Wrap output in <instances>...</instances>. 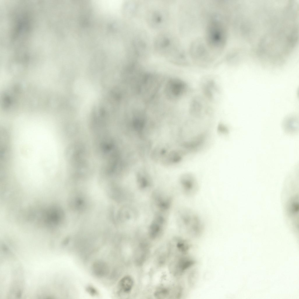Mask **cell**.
I'll return each mask as SVG.
<instances>
[{
    "label": "cell",
    "mask_w": 299,
    "mask_h": 299,
    "mask_svg": "<svg viewBox=\"0 0 299 299\" xmlns=\"http://www.w3.org/2000/svg\"><path fill=\"white\" fill-rule=\"evenodd\" d=\"M181 227L187 234L198 236L202 232L204 223L200 217L194 211L188 209L183 210L180 215Z\"/></svg>",
    "instance_id": "obj_1"
},
{
    "label": "cell",
    "mask_w": 299,
    "mask_h": 299,
    "mask_svg": "<svg viewBox=\"0 0 299 299\" xmlns=\"http://www.w3.org/2000/svg\"><path fill=\"white\" fill-rule=\"evenodd\" d=\"M176 39L169 33H161L155 38L154 49L161 55H171L177 49Z\"/></svg>",
    "instance_id": "obj_2"
},
{
    "label": "cell",
    "mask_w": 299,
    "mask_h": 299,
    "mask_svg": "<svg viewBox=\"0 0 299 299\" xmlns=\"http://www.w3.org/2000/svg\"><path fill=\"white\" fill-rule=\"evenodd\" d=\"M154 9L149 12L147 17V21L152 28H161L165 26L167 20L166 11L161 9Z\"/></svg>",
    "instance_id": "obj_3"
},
{
    "label": "cell",
    "mask_w": 299,
    "mask_h": 299,
    "mask_svg": "<svg viewBox=\"0 0 299 299\" xmlns=\"http://www.w3.org/2000/svg\"><path fill=\"white\" fill-rule=\"evenodd\" d=\"M180 183L184 194L187 196L194 195L198 188L197 181L195 177L192 174H185L181 177Z\"/></svg>",
    "instance_id": "obj_4"
},
{
    "label": "cell",
    "mask_w": 299,
    "mask_h": 299,
    "mask_svg": "<svg viewBox=\"0 0 299 299\" xmlns=\"http://www.w3.org/2000/svg\"><path fill=\"white\" fill-rule=\"evenodd\" d=\"M169 90L174 97H177L182 95L186 92L187 86L184 81L178 79H173L169 83Z\"/></svg>",
    "instance_id": "obj_5"
},
{
    "label": "cell",
    "mask_w": 299,
    "mask_h": 299,
    "mask_svg": "<svg viewBox=\"0 0 299 299\" xmlns=\"http://www.w3.org/2000/svg\"><path fill=\"white\" fill-rule=\"evenodd\" d=\"M133 284L132 278L129 276H126L120 281L118 287L120 291L124 293H128L132 289Z\"/></svg>",
    "instance_id": "obj_6"
},
{
    "label": "cell",
    "mask_w": 299,
    "mask_h": 299,
    "mask_svg": "<svg viewBox=\"0 0 299 299\" xmlns=\"http://www.w3.org/2000/svg\"><path fill=\"white\" fill-rule=\"evenodd\" d=\"M106 265L102 262H97L95 263L93 268L94 274L98 276H104L107 273Z\"/></svg>",
    "instance_id": "obj_7"
},
{
    "label": "cell",
    "mask_w": 299,
    "mask_h": 299,
    "mask_svg": "<svg viewBox=\"0 0 299 299\" xmlns=\"http://www.w3.org/2000/svg\"><path fill=\"white\" fill-rule=\"evenodd\" d=\"M156 221V222H154V223L153 224L150 230V236L153 238H156L159 235L161 230V227L159 224L161 222L160 220V221Z\"/></svg>",
    "instance_id": "obj_8"
},
{
    "label": "cell",
    "mask_w": 299,
    "mask_h": 299,
    "mask_svg": "<svg viewBox=\"0 0 299 299\" xmlns=\"http://www.w3.org/2000/svg\"><path fill=\"white\" fill-rule=\"evenodd\" d=\"M169 291L167 288L161 287L157 290L154 293V296L157 298H163L169 294Z\"/></svg>",
    "instance_id": "obj_9"
},
{
    "label": "cell",
    "mask_w": 299,
    "mask_h": 299,
    "mask_svg": "<svg viewBox=\"0 0 299 299\" xmlns=\"http://www.w3.org/2000/svg\"><path fill=\"white\" fill-rule=\"evenodd\" d=\"M217 130L219 133L223 134H227L229 132L227 126L222 124H219L218 126Z\"/></svg>",
    "instance_id": "obj_10"
},
{
    "label": "cell",
    "mask_w": 299,
    "mask_h": 299,
    "mask_svg": "<svg viewBox=\"0 0 299 299\" xmlns=\"http://www.w3.org/2000/svg\"><path fill=\"white\" fill-rule=\"evenodd\" d=\"M87 291L90 294L92 295H95L97 294V291L95 289L92 287H89L87 289Z\"/></svg>",
    "instance_id": "obj_11"
}]
</instances>
